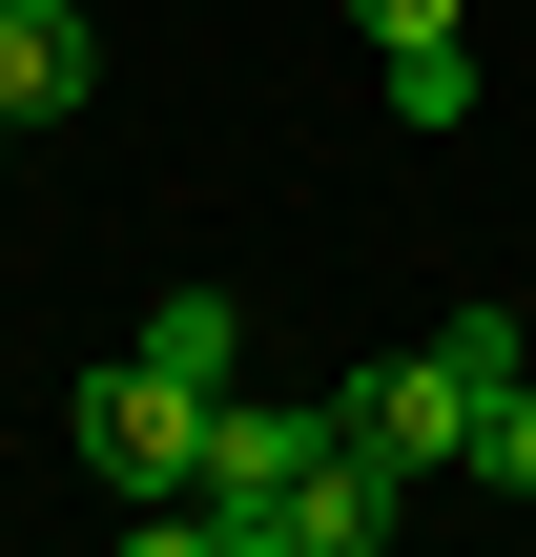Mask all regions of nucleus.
<instances>
[{
	"mask_svg": "<svg viewBox=\"0 0 536 557\" xmlns=\"http://www.w3.org/2000/svg\"><path fill=\"white\" fill-rule=\"evenodd\" d=\"M62 434H83V475H103L124 517L207 475V393H186V372H145V351H124V372H83V393H62Z\"/></svg>",
	"mask_w": 536,
	"mask_h": 557,
	"instance_id": "1",
	"label": "nucleus"
},
{
	"mask_svg": "<svg viewBox=\"0 0 536 557\" xmlns=\"http://www.w3.org/2000/svg\"><path fill=\"white\" fill-rule=\"evenodd\" d=\"M331 434H351L331 393H207V475H186V496H207V517H248V496H289Z\"/></svg>",
	"mask_w": 536,
	"mask_h": 557,
	"instance_id": "2",
	"label": "nucleus"
},
{
	"mask_svg": "<svg viewBox=\"0 0 536 557\" xmlns=\"http://www.w3.org/2000/svg\"><path fill=\"white\" fill-rule=\"evenodd\" d=\"M331 413H351V434H372V455H392V475H434V455H475V393H454V372H434V351H372V372H351V393H331Z\"/></svg>",
	"mask_w": 536,
	"mask_h": 557,
	"instance_id": "3",
	"label": "nucleus"
},
{
	"mask_svg": "<svg viewBox=\"0 0 536 557\" xmlns=\"http://www.w3.org/2000/svg\"><path fill=\"white\" fill-rule=\"evenodd\" d=\"M103 83V41H83V0H0V124H62Z\"/></svg>",
	"mask_w": 536,
	"mask_h": 557,
	"instance_id": "4",
	"label": "nucleus"
},
{
	"mask_svg": "<svg viewBox=\"0 0 536 557\" xmlns=\"http://www.w3.org/2000/svg\"><path fill=\"white\" fill-rule=\"evenodd\" d=\"M145 372H186V393H207V372H227V289H165V310H145Z\"/></svg>",
	"mask_w": 536,
	"mask_h": 557,
	"instance_id": "5",
	"label": "nucleus"
},
{
	"mask_svg": "<svg viewBox=\"0 0 536 557\" xmlns=\"http://www.w3.org/2000/svg\"><path fill=\"white\" fill-rule=\"evenodd\" d=\"M392 124H475V41H413L392 62Z\"/></svg>",
	"mask_w": 536,
	"mask_h": 557,
	"instance_id": "6",
	"label": "nucleus"
},
{
	"mask_svg": "<svg viewBox=\"0 0 536 557\" xmlns=\"http://www.w3.org/2000/svg\"><path fill=\"white\" fill-rule=\"evenodd\" d=\"M413 351H434L454 393H516V310H454V331H413Z\"/></svg>",
	"mask_w": 536,
	"mask_h": 557,
	"instance_id": "7",
	"label": "nucleus"
},
{
	"mask_svg": "<svg viewBox=\"0 0 536 557\" xmlns=\"http://www.w3.org/2000/svg\"><path fill=\"white\" fill-rule=\"evenodd\" d=\"M475 475H496V496H536V372H516V393H475Z\"/></svg>",
	"mask_w": 536,
	"mask_h": 557,
	"instance_id": "8",
	"label": "nucleus"
},
{
	"mask_svg": "<svg viewBox=\"0 0 536 557\" xmlns=\"http://www.w3.org/2000/svg\"><path fill=\"white\" fill-rule=\"evenodd\" d=\"M372 21V62H413V41H475V0H351Z\"/></svg>",
	"mask_w": 536,
	"mask_h": 557,
	"instance_id": "9",
	"label": "nucleus"
},
{
	"mask_svg": "<svg viewBox=\"0 0 536 557\" xmlns=\"http://www.w3.org/2000/svg\"><path fill=\"white\" fill-rule=\"evenodd\" d=\"M124 557H227V537H207V496H145V517H124Z\"/></svg>",
	"mask_w": 536,
	"mask_h": 557,
	"instance_id": "10",
	"label": "nucleus"
},
{
	"mask_svg": "<svg viewBox=\"0 0 536 557\" xmlns=\"http://www.w3.org/2000/svg\"><path fill=\"white\" fill-rule=\"evenodd\" d=\"M0 145H21V124H0Z\"/></svg>",
	"mask_w": 536,
	"mask_h": 557,
	"instance_id": "11",
	"label": "nucleus"
}]
</instances>
